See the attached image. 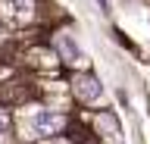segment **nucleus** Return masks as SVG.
Returning a JSON list of instances; mask_svg holds the SVG:
<instances>
[{
	"label": "nucleus",
	"instance_id": "nucleus-1",
	"mask_svg": "<svg viewBox=\"0 0 150 144\" xmlns=\"http://www.w3.org/2000/svg\"><path fill=\"white\" fill-rule=\"evenodd\" d=\"M63 122H66V119L59 113H53V110H38V113L31 116V128H35L38 135H53V132H59Z\"/></svg>",
	"mask_w": 150,
	"mask_h": 144
},
{
	"label": "nucleus",
	"instance_id": "nucleus-2",
	"mask_svg": "<svg viewBox=\"0 0 150 144\" xmlns=\"http://www.w3.org/2000/svg\"><path fill=\"white\" fill-rule=\"evenodd\" d=\"M75 94L91 104V100H97V97L103 94V88H100V82H97L94 75H78L75 78Z\"/></svg>",
	"mask_w": 150,
	"mask_h": 144
},
{
	"label": "nucleus",
	"instance_id": "nucleus-3",
	"mask_svg": "<svg viewBox=\"0 0 150 144\" xmlns=\"http://www.w3.org/2000/svg\"><path fill=\"white\" fill-rule=\"evenodd\" d=\"M56 47H59V53L66 57V63H78V60H81V50H78V44L72 41V35H59Z\"/></svg>",
	"mask_w": 150,
	"mask_h": 144
},
{
	"label": "nucleus",
	"instance_id": "nucleus-4",
	"mask_svg": "<svg viewBox=\"0 0 150 144\" xmlns=\"http://www.w3.org/2000/svg\"><path fill=\"white\" fill-rule=\"evenodd\" d=\"M9 13H16V16H28L31 13V0H6Z\"/></svg>",
	"mask_w": 150,
	"mask_h": 144
},
{
	"label": "nucleus",
	"instance_id": "nucleus-5",
	"mask_svg": "<svg viewBox=\"0 0 150 144\" xmlns=\"http://www.w3.org/2000/svg\"><path fill=\"white\" fill-rule=\"evenodd\" d=\"M3 132H6V116L0 113V135H3Z\"/></svg>",
	"mask_w": 150,
	"mask_h": 144
},
{
	"label": "nucleus",
	"instance_id": "nucleus-6",
	"mask_svg": "<svg viewBox=\"0 0 150 144\" xmlns=\"http://www.w3.org/2000/svg\"><path fill=\"white\" fill-rule=\"evenodd\" d=\"M50 144H66V141H50Z\"/></svg>",
	"mask_w": 150,
	"mask_h": 144
}]
</instances>
